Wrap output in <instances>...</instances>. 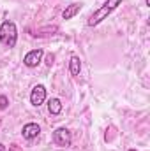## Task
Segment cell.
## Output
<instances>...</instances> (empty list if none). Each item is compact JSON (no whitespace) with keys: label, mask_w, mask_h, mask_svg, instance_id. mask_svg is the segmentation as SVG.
Returning a JSON list of instances; mask_svg holds the SVG:
<instances>
[{"label":"cell","mask_w":150,"mask_h":151,"mask_svg":"<svg viewBox=\"0 0 150 151\" xmlns=\"http://www.w3.org/2000/svg\"><path fill=\"white\" fill-rule=\"evenodd\" d=\"M53 60H55V55H51V53H50V55L46 56V63L51 67V65H53Z\"/></svg>","instance_id":"cell-11"},{"label":"cell","mask_w":150,"mask_h":151,"mask_svg":"<svg viewBox=\"0 0 150 151\" xmlns=\"http://www.w3.org/2000/svg\"><path fill=\"white\" fill-rule=\"evenodd\" d=\"M129 151H136V150H129Z\"/></svg>","instance_id":"cell-15"},{"label":"cell","mask_w":150,"mask_h":151,"mask_svg":"<svg viewBox=\"0 0 150 151\" xmlns=\"http://www.w3.org/2000/svg\"><path fill=\"white\" fill-rule=\"evenodd\" d=\"M46 102V88L42 86V84H36L34 88H32V93H30V104L32 106H42Z\"/></svg>","instance_id":"cell-5"},{"label":"cell","mask_w":150,"mask_h":151,"mask_svg":"<svg viewBox=\"0 0 150 151\" xmlns=\"http://www.w3.org/2000/svg\"><path fill=\"white\" fill-rule=\"evenodd\" d=\"M39 134H41V127H39L37 123H27V125H23V128H21V135H23V139H27V141L36 139Z\"/></svg>","instance_id":"cell-6"},{"label":"cell","mask_w":150,"mask_h":151,"mask_svg":"<svg viewBox=\"0 0 150 151\" xmlns=\"http://www.w3.org/2000/svg\"><path fill=\"white\" fill-rule=\"evenodd\" d=\"M9 106V99L5 95H0V109H7Z\"/></svg>","instance_id":"cell-10"},{"label":"cell","mask_w":150,"mask_h":151,"mask_svg":"<svg viewBox=\"0 0 150 151\" xmlns=\"http://www.w3.org/2000/svg\"><path fill=\"white\" fill-rule=\"evenodd\" d=\"M42 56H44V51H42V49H32V51H28V53L25 55L23 63H25L28 69H34V67H37L39 63L42 62Z\"/></svg>","instance_id":"cell-4"},{"label":"cell","mask_w":150,"mask_h":151,"mask_svg":"<svg viewBox=\"0 0 150 151\" xmlns=\"http://www.w3.org/2000/svg\"><path fill=\"white\" fill-rule=\"evenodd\" d=\"M53 142L58 146V148H69L71 142H73V135L69 132V128L66 127H60L53 132Z\"/></svg>","instance_id":"cell-3"},{"label":"cell","mask_w":150,"mask_h":151,"mask_svg":"<svg viewBox=\"0 0 150 151\" xmlns=\"http://www.w3.org/2000/svg\"><path fill=\"white\" fill-rule=\"evenodd\" d=\"M120 4H122V0H106V2L97 9V11H94V12L88 16L87 25H88V27H97L101 21H104V19L111 14V12L118 7V5H120Z\"/></svg>","instance_id":"cell-1"},{"label":"cell","mask_w":150,"mask_h":151,"mask_svg":"<svg viewBox=\"0 0 150 151\" xmlns=\"http://www.w3.org/2000/svg\"><path fill=\"white\" fill-rule=\"evenodd\" d=\"M0 42L7 47H14L18 42V28L14 25V21L5 19L0 25Z\"/></svg>","instance_id":"cell-2"},{"label":"cell","mask_w":150,"mask_h":151,"mask_svg":"<svg viewBox=\"0 0 150 151\" xmlns=\"http://www.w3.org/2000/svg\"><path fill=\"white\" fill-rule=\"evenodd\" d=\"M79 70H81V60H79V56H71V60H69V72L71 76H79Z\"/></svg>","instance_id":"cell-9"},{"label":"cell","mask_w":150,"mask_h":151,"mask_svg":"<svg viewBox=\"0 0 150 151\" xmlns=\"http://www.w3.org/2000/svg\"><path fill=\"white\" fill-rule=\"evenodd\" d=\"M9 151H21V150H20L16 144H11V146H9Z\"/></svg>","instance_id":"cell-12"},{"label":"cell","mask_w":150,"mask_h":151,"mask_svg":"<svg viewBox=\"0 0 150 151\" xmlns=\"http://www.w3.org/2000/svg\"><path fill=\"white\" fill-rule=\"evenodd\" d=\"M0 151H5V146H4L2 142H0Z\"/></svg>","instance_id":"cell-13"},{"label":"cell","mask_w":150,"mask_h":151,"mask_svg":"<svg viewBox=\"0 0 150 151\" xmlns=\"http://www.w3.org/2000/svg\"><path fill=\"white\" fill-rule=\"evenodd\" d=\"M62 102L58 100V99H50L48 100V111H50V114L51 116H58V114L62 113Z\"/></svg>","instance_id":"cell-8"},{"label":"cell","mask_w":150,"mask_h":151,"mask_svg":"<svg viewBox=\"0 0 150 151\" xmlns=\"http://www.w3.org/2000/svg\"><path fill=\"white\" fill-rule=\"evenodd\" d=\"M81 7H83L81 2H79V4H71V5H67V7L64 9V12H62V18H64V19H73L76 14L81 11Z\"/></svg>","instance_id":"cell-7"},{"label":"cell","mask_w":150,"mask_h":151,"mask_svg":"<svg viewBox=\"0 0 150 151\" xmlns=\"http://www.w3.org/2000/svg\"><path fill=\"white\" fill-rule=\"evenodd\" d=\"M0 127H2V118H0Z\"/></svg>","instance_id":"cell-14"}]
</instances>
